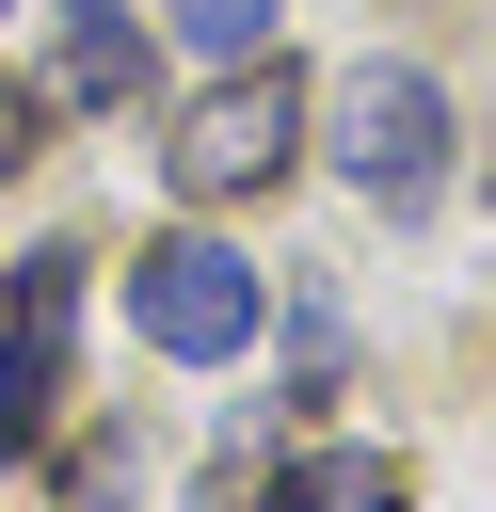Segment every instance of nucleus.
Here are the masks:
<instances>
[{
  "label": "nucleus",
  "instance_id": "0eeeda50",
  "mask_svg": "<svg viewBox=\"0 0 496 512\" xmlns=\"http://www.w3.org/2000/svg\"><path fill=\"white\" fill-rule=\"evenodd\" d=\"M16 160H32V96L0 80V176H16Z\"/></svg>",
  "mask_w": 496,
  "mask_h": 512
},
{
  "label": "nucleus",
  "instance_id": "7ed1b4c3",
  "mask_svg": "<svg viewBox=\"0 0 496 512\" xmlns=\"http://www.w3.org/2000/svg\"><path fill=\"white\" fill-rule=\"evenodd\" d=\"M320 144H336V176H352V192L416 208V192L448 176V96H432L416 64H352V80H336V112H320Z\"/></svg>",
  "mask_w": 496,
  "mask_h": 512
},
{
  "label": "nucleus",
  "instance_id": "f257e3e1",
  "mask_svg": "<svg viewBox=\"0 0 496 512\" xmlns=\"http://www.w3.org/2000/svg\"><path fill=\"white\" fill-rule=\"evenodd\" d=\"M128 320H144V352H176V368H240V352H256V320H272V288H256V256H240V240L176 224V240L128 272Z\"/></svg>",
  "mask_w": 496,
  "mask_h": 512
},
{
  "label": "nucleus",
  "instance_id": "20e7f679",
  "mask_svg": "<svg viewBox=\"0 0 496 512\" xmlns=\"http://www.w3.org/2000/svg\"><path fill=\"white\" fill-rule=\"evenodd\" d=\"M128 80H144V32H128V0H64V96H96V112H112Z\"/></svg>",
  "mask_w": 496,
  "mask_h": 512
},
{
  "label": "nucleus",
  "instance_id": "f03ea898",
  "mask_svg": "<svg viewBox=\"0 0 496 512\" xmlns=\"http://www.w3.org/2000/svg\"><path fill=\"white\" fill-rule=\"evenodd\" d=\"M288 144H304V96H288L272 64H240V80H208V96L176 112L160 176H176L192 208H224V192H272V176H288Z\"/></svg>",
  "mask_w": 496,
  "mask_h": 512
},
{
  "label": "nucleus",
  "instance_id": "39448f33",
  "mask_svg": "<svg viewBox=\"0 0 496 512\" xmlns=\"http://www.w3.org/2000/svg\"><path fill=\"white\" fill-rule=\"evenodd\" d=\"M272 512H400V464H384V448H304V464L272 480Z\"/></svg>",
  "mask_w": 496,
  "mask_h": 512
},
{
  "label": "nucleus",
  "instance_id": "423d86ee",
  "mask_svg": "<svg viewBox=\"0 0 496 512\" xmlns=\"http://www.w3.org/2000/svg\"><path fill=\"white\" fill-rule=\"evenodd\" d=\"M160 32H192L208 64H256L272 48V0H160Z\"/></svg>",
  "mask_w": 496,
  "mask_h": 512
}]
</instances>
